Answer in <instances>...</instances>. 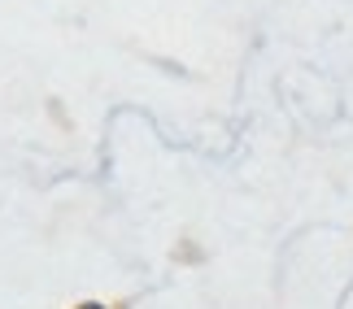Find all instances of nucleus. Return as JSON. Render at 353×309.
Masks as SVG:
<instances>
[{
	"label": "nucleus",
	"mask_w": 353,
	"mask_h": 309,
	"mask_svg": "<svg viewBox=\"0 0 353 309\" xmlns=\"http://www.w3.org/2000/svg\"><path fill=\"white\" fill-rule=\"evenodd\" d=\"M83 309H105V305H83Z\"/></svg>",
	"instance_id": "nucleus-1"
}]
</instances>
